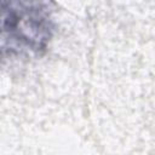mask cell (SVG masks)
<instances>
[{
	"mask_svg": "<svg viewBox=\"0 0 155 155\" xmlns=\"http://www.w3.org/2000/svg\"><path fill=\"white\" fill-rule=\"evenodd\" d=\"M54 0H1L2 58L42 56L56 33Z\"/></svg>",
	"mask_w": 155,
	"mask_h": 155,
	"instance_id": "cell-1",
	"label": "cell"
}]
</instances>
